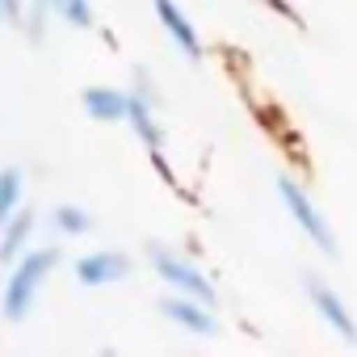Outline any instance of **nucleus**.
Wrapping results in <instances>:
<instances>
[{
  "label": "nucleus",
  "instance_id": "obj_1",
  "mask_svg": "<svg viewBox=\"0 0 357 357\" xmlns=\"http://www.w3.org/2000/svg\"><path fill=\"white\" fill-rule=\"evenodd\" d=\"M278 190H282V202H286V211L294 215V223L311 236V244L319 248V252H328V257H336V236H332V227L324 223V215L315 211V202L303 194V185L298 181H290V176H282L278 181Z\"/></svg>",
  "mask_w": 357,
  "mask_h": 357
},
{
  "label": "nucleus",
  "instance_id": "obj_2",
  "mask_svg": "<svg viewBox=\"0 0 357 357\" xmlns=\"http://www.w3.org/2000/svg\"><path fill=\"white\" fill-rule=\"evenodd\" d=\"M303 282H307V294H311V303H315V311L344 336V340H357V328H353V315H349V307L336 298V290L324 282V278H315V273H303Z\"/></svg>",
  "mask_w": 357,
  "mask_h": 357
},
{
  "label": "nucleus",
  "instance_id": "obj_3",
  "mask_svg": "<svg viewBox=\"0 0 357 357\" xmlns=\"http://www.w3.org/2000/svg\"><path fill=\"white\" fill-rule=\"evenodd\" d=\"M160 269L176 282V286H181V290H190V294H202V298H211V286L198 278V273H190L185 265H172V261H160Z\"/></svg>",
  "mask_w": 357,
  "mask_h": 357
},
{
  "label": "nucleus",
  "instance_id": "obj_4",
  "mask_svg": "<svg viewBox=\"0 0 357 357\" xmlns=\"http://www.w3.org/2000/svg\"><path fill=\"white\" fill-rule=\"evenodd\" d=\"M160 9H164V22L172 26V34H176V38H181V43H185V51L194 55V51H198V43H194V34H190V26H185L181 17H176V9H168V5H160Z\"/></svg>",
  "mask_w": 357,
  "mask_h": 357
},
{
  "label": "nucleus",
  "instance_id": "obj_5",
  "mask_svg": "<svg viewBox=\"0 0 357 357\" xmlns=\"http://www.w3.org/2000/svg\"><path fill=\"white\" fill-rule=\"evenodd\" d=\"M172 315L181 319V324H190V328H202V332H211V319H206L202 311H194V307H172Z\"/></svg>",
  "mask_w": 357,
  "mask_h": 357
}]
</instances>
